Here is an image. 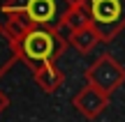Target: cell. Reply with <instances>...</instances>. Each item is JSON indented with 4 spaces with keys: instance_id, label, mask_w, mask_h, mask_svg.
Masks as SVG:
<instances>
[{
    "instance_id": "1",
    "label": "cell",
    "mask_w": 125,
    "mask_h": 122,
    "mask_svg": "<svg viewBox=\"0 0 125 122\" xmlns=\"http://www.w3.org/2000/svg\"><path fill=\"white\" fill-rule=\"evenodd\" d=\"M51 49H53V39H51L46 32H32V35H28L26 53L30 55V58L42 60V58H46V55L51 53Z\"/></svg>"
},
{
    "instance_id": "2",
    "label": "cell",
    "mask_w": 125,
    "mask_h": 122,
    "mask_svg": "<svg viewBox=\"0 0 125 122\" xmlns=\"http://www.w3.org/2000/svg\"><path fill=\"white\" fill-rule=\"evenodd\" d=\"M118 0H95V5H93V16L97 18V21H104V23H109V21H114V18L118 16Z\"/></svg>"
},
{
    "instance_id": "3",
    "label": "cell",
    "mask_w": 125,
    "mask_h": 122,
    "mask_svg": "<svg viewBox=\"0 0 125 122\" xmlns=\"http://www.w3.org/2000/svg\"><path fill=\"white\" fill-rule=\"evenodd\" d=\"M28 14L32 21H49L53 16V0H30Z\"/></svg>"
}]
</instances>
